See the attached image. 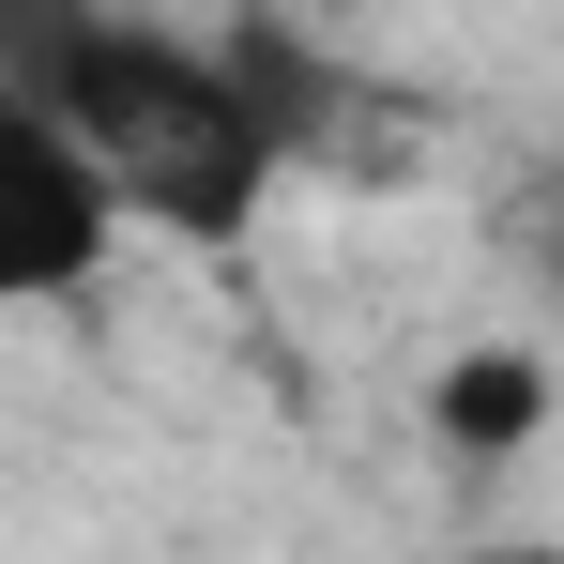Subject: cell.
Returning <instances> with one entry per match:
<instances>
[{"mask_svg":"<svg viewBox=\"0 0 564 564\" xmlns=\"http://www.w3.org/2000/svg\"><path fill=\"white\" fill-rule=\"evenodd\" d=\"M107 245H122V214L77 184V153L46 138V107L0 77V321H15V305L93 290V275H107Z\"/></svg>","mask_w":564,"mask_h":564,"instance_id":"obj_2","label":"cell"},{"mask_svg":"<svg viewBox=\"0 0 564 564\" xmlns=\"http://www.w3.org/2000/svg\"><path fill=\"white\" fill-rule=\"evenodd\" d=\"M0 77L46 107V138L77 153V184L122 229L169 245H245L260 198L290 184V138L229 31H169V15H107V0H15L0 15Z\"/></svg>","mask_w":564,"mask_h":564,"instance_id":"obj_1","label":"cell"},{"mask_svg":"<svg viewBox=\"0 0 564 564\" xmlns=\"http://www.w3.org/2000/svg\"><path fill=\"white\" fill-rule=\"evenodd\" d=\"M427 412H443V443H458V458H519V443L550 427V367H534V351H458Z\"/></svg>","mask_w":564,"mask_h":564,"instance_id":"obj_3","label":"cell"}]
</instances>
